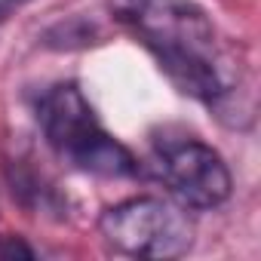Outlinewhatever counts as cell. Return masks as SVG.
Wrapping results in <instances>:
<instances>
[{
	"mask_svg": "<svg viewBox=\"0 0 261 261\" xmlns=\"http://www.w3.org/2000/svg\"><path fill=\"white\" fill-rule=\"evenodd\" d=\"M16 255L34 258V249H28L25 243H19V240H13V237H4V240H0V258H16Z\"/></svg>",
	"mask_w": 261,
	"mask_h": 261,
	"instance_id": "5",
	"label": "cell"
},
{
	"mask_svg": "<svg viewBox=\"0 0 261 261\" xmlns=\"http://www.w3.org/2000/svg\"><path fill=\"white\" fill-rule=\"evenodd\" d=\"M151 166L163 188L172 194V200L181 203L185 209H218L227 203L233 191V178L224 157L194 136L160 139Z\"/></svg>",
	"mask_w": 261,
	"mask_h": 261,
	"instance_id": "4",
	"label": "cell"
},
{
	"mask_svg": "<svg viewBox=\"0 0 261 261\" xmlns=\"http://www.w3.org/2000/svg\"><path fill=\"white\" fill-rule=\"evenodd\" d=\"M98 230L105 243L133 258H181L194 243V221L175 200L133 197L101 212Z\"/></svg>",
	"mask_w": 261,
	"mask_h": 261,
	"instance_id": "3",
	"label": "cell"
},
{
	"mask_svg": "<svg viewBox=\"0 0 261 261\" xmlns=\"http://www.w3.org/2000/svg\"><path fill=\"white\" fill-rule=\"evenodd\" d=\"M108 10L154 56L178 92L197 98L230 126L240 117H252L249 71L221 43L197 0H108Z\"/></svg>",
	"mask_w": 261,
	"mask_h": 261,
	"instance_id": "1",
	"label": "cell"
},
{
	"mask_svg": "<svg viewBox=\"0 0 261 261\" xmlns=\"http://www.w3.org/2000/svg\"><path fill=\"white\" fill-rule=\"evenodd\" d=\"M37 120L46 145L71 169L101 178L139 175V160L133 157V151L101 126L77 83L53 86L37 105Z\"/></svg>",
	"mask_w": 261,
	"mask_h": 261,
	"instance_id": "2",
	"label": "cell"
},
{
	"mask_svg": "<svg viewBox=\"0 0 261 261\" xmlns=\"http://www.w3.org/2000/svg\"><path fill=\"white\" fill-rule=\"evenodd\" d=\"M22 4H25V0H0V25H4Z\"/></svg>",
	"mask_w": 261,
	"mask_h": 261,
	"instance_id": "6",
	"label": "cell"
}]
</instances>
